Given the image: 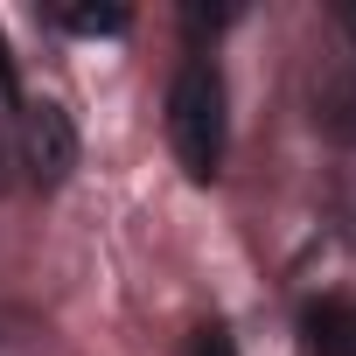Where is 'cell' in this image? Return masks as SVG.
Masks as SVG:
<instances>
[{"label":"cell","instance_id":"cell-1","mask_svg":"<svg viewBox=\"0 0 356 356\" xmlns=\"http://www.w3.org/2000/svg\"><path fill=\"white\" fill-rule=\"evenodd\" d=\"M168 140H175V161H182L189 182H210L224 168V140H231V112H224V77L217 63H182L168 84Z\"/></svg>","mask_w":356,"mask_h":356},{"label":"cell","instance_id":"cell-2","mask_svg":"<svg viewBox=\"0 0 356 356\" xmlns=\"http://www.w3.org/2000/svg\"><path fill=\"white\" fill-rule=\"evenodd\" d=\"M22 154H29V168H35V182H63V175L77 168V126H70V112L63 105H29L22 112Z\"/></svg>","mask_w":356,"mask_h":356},{"label":"cell","instance_id":"cell-3","mask_svg":"<svg viewBox=\"0 0 356 356\" xmlns=\"http://www.w3.org/2000/svg\"><path fill=\"white\" fill-rule=\"evenodd\" d=\"M300 335L314 356H356V307L349 300H314L300 314Z\"/></svg>","mask_w":356,"mask_h":356},{"label":"cell","instance_id":"cell-4","mask_svg":"<svg viewBox=\"0 0 356 356\" xmlns=\"http://www.w3.org/2000/svg\"><path fill=\"white\" fill-rule=\"evenodd\" d=\"M314 126L335 133V140H356V84L349 77H335V84L314 91Z\"/></svg>","mask_w":356,"mask_h":356},{"label":"cell","instance_id":"cell-5","mask_svg":"<svg viewBox=\"0 0 356 356\" xmlns=\"http://www.w3.org/2000/svg\"><path fill=\"white\" fill-rule=\"evenodd\" d=\"M56 22L70 29V35H126V8H56Z\"/></svg>","mask_w":356,"mask_h":356},{"label":"cell","instance_id":"cell-6","mask_svg":"<svg viewBox=\"0 0 356 356\" xmlns=\"http://www.w3.org/2000/svg\"><path fill=\"white\" fill-rule=\"evenodd\" d=\"M196 356H238V342H231L224 328H203V335H196Z\"/></svg>","mask_w":356,"mask_h":356},{"label":"cell","instance_id":"cell-7","mask_svg":"<svg viewBox=\"0 0 356 356\" xmlns=\"http://www.w3.org/2000/svg\"><path fill=\"white\" fill-rule=\"evenodd\" d=\"M0 91H15V56H8V35H0Z\"/></svg>","mask_w":356,"mask_h":356},{"label":"cell","instance_id":"cell-8","mask_svg":"<svg viewBox=\"0 0 356 356\" xmlns=\"http://www.w3.org/2000/svg\"><path fill=\"white\" fill-rule=\"evenodd\" d=\"M342 22H349V35H356V0H349V8H342Z\"/></svg>","mask_w":356,"mask_h":356}]
</instances>
